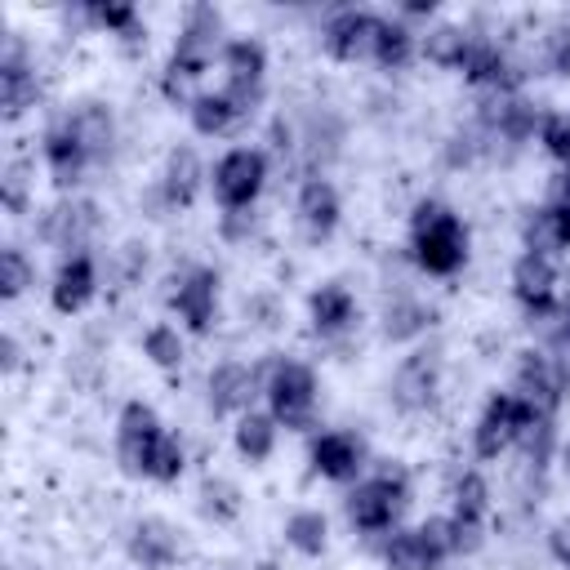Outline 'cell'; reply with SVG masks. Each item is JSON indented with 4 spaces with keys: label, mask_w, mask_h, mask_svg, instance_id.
<instances>
[{
    "label": "cell",
    "mask_w": 570,
    "mask_h": 570,
    "mask_svg": "<svg viewBox=\"0 0 570 570\" xmlns=\"http://www.w3.org/2000/svg\"><path fill=\"white\" fill-rule=\"evenodd\" d=\"M223 49H227V40H223V13L214 4H191L187 18H183V31L174 40V53L165 62V76H160L165 98L191 107V98H196L191 85L209 71L214 58H223Z\"/></svg>",
    "instance_id": "obj_1"
},
{
    "label": "cell",
    "mask_w": 570,
    "mask_h": 570,
    "mask_svg": "<svg viewBox=\"0 0 570 570\" xmlns=\"http://www.w3.org/2000/svg\"><path fill=\"white\" fill-rule=\"evenodd\" d=\"M410 245L414 263L428 276H454L468 263V223L445 205V200H419L410 214Z\"/></svg>",
    "instance_id": "obj_2"
},
{
    "label": "cell",
    "mask_w": 570,
    "mask_h": 570,
    "mask_svg": "<svg viewBox=\"0 0 570 570\" xmlns=\"http://www.w3.org/2000/svg\"><path fill=\"white\" fill-rule=\"evenodd\" d=\"M263 392H267V405H272V419L289 432H307L316 423V374L312 365L303 361H272L267 365V379H263Z\"/></svg>",
    "instance_id": "obj_3"
},
{
    "label": "cell",
    "mask_w": 570,
    "mask_h": 570,
    "mask_svg": "<svg viewBox=\"0 0 570 570\" xmlns=\"http://www.w3.org/2000/svg\"><path fill=\"white\" fill-rule=\"evenodd\" d=\"M405 499H410V476L401 468H383L379 476L356 481L343 508L361 534H379V530L396 525V517L405 512Z\"/></svg>",
    "instance_id": "obj_4"
},
{
    "label": "cell",
    "mask_w": 570,
    "mask_h": 570,
    "mask_svg": "<svg viewBox=\"0 0 570 570\" xmlns=\"http://www.w3.org/2000/svg\"><path fill=\"white\" fill-rule=\"evenodd\" d=\"M530 419H539V410H534L530 401H521L517 392H494V396L485 401L476 428H472V450H476V459H499L508 445H517V436H521V428H525Z\"/></svg>",
    "instance_id": "obj_5"
},
{
    "label": "cell",
    "mask_w": 570,
    "mask_h": 570,
    "mask_svg": "<svg viewBox=\"0 0 570 570\" xmlns=\"http://www.w3.org/2000/svg\"><path fill=\"white\" fill-rule=\"evenodd\" d=\"M267 183V156L258 147H232L214 165V200L227 209H254L258 191Z\"/></svg>",
    "instance_id": "obj_6"
},
{
    "label": "cell",
    "mask_w": 570,
    "mask_h": 570,
    "mask_svg": "<svg viewBox=\"0 0 570 570\" xmlns=\"http://www.w3.org/2000/svg\"><path fill=\"white\" fill-rule=\"evenodd\" d=\"M517 396L530 401L539 414H557V405L570 396V370L561 356L543 347H525L517 356Z\"/></svg>",
    "instance_id": "obj_7"
},
{
    "label": "cell",
    "mask_w": 570,
    "mask_h": 570,
    "mask_svg": "<svg viewBox=\"0 0 570 570\" xmlns=\"http://www.w3.org/2000/svg\"><path fill=\"white\" fill-rule=\"evenodd\" d=\"M169 285H174L169 289V307L187 321V330L191 334H209L214 321H218V272L196 263V267L178 272Z\"/></svg>",
    "instance_id": "obj_8"
},
{
    "label": "cell",
    "mask_w": 570,
    "mask_h": 570,
    "mask_svg": "<svg viewBox=\"0 0 570 570\" xmlns=\"http://www.w3.org/2000/svg\"><path fill=\"white\" fill-rule=\"evenodd\" d=\"M441 392V352H410L401 356L396 374H392V405L401 414H423Z\"/></svg>",
    "instance_id": "obj_9"
},
{
    "label": "cell",
    "mask_w": 570,
    "mask_h": 570,
    "mask_svg": "<svg viewBox=\"0 0 570 570\" xmlns=\"http://www.w3.org/2000/svg\"><path fill=\"white\" fill-rule=\"evenodd\" d=\"M160 414L147 405V401H129L120 410V423H116V459H120V472L125 476H147V454L160 436Z\"/></svg>",
    "instance_id": "obj_10"
},
{
    "label": "cell",
    "mask_w": 570,
    "mask_h": 570,
    "mask_svg": "<svg viewBox=\"0 0 570 570\" xmlns=\"http://www.w3.org/2000/svg\"><path fill=\"white\" fill-rule=\"evenodd\" d=\"M379 27H383V13H370V9H338V13L325 22L321 45H325V53L338 58V62H361V58H374Z\"/></svg>",
    "instance_id": "obj_11"
},
{
    "label": "cell",
    "mask_w": 570,
    "mask_h": 570,
    "mask_svg": "<svg viewBox=\"0 0 570 570\" xmlns=\"http://www.w3.org/2000/svg\"><path fill=\"white\" fill-rule=\"evenodd\" d=\"M36 67L27 62V49L18 36L4 40V53H0V116L4 120H22L31 107H36Z\"/></svg>",
    "instance_id": "obj_12"
},
{
    "label": "cell",
    "mask_w": 570,
    "mask_h": 570,
    "mask_svg": "<svg viewBox=\"0 0 570 570\" xmlns=\"http://www.w3.org/2000/svg\"><path fill=\"white\" fill-rule=\"evenodd\" d=\"M98 232V205L94 200H58L40 214V240L58 245V249H85V240Z\"/></svg>",
    "instance_id": "obj_13"
},
{
    "label": "cell",
    "mask_w": 570,
    "mask_h": 570,
    "mask_svg": "<svg viewBox=\"0 0 570 570\" xmlns=\"http://www.w3.org/2000/svg\"><path fill=\"white\" fill-rule=\"evenodd\" d=\"M294 209H298V227H303V236H307V240H316V245L334 236L338 214H343L334 183H330V178H321V174H307V178H303Z\"/></svg>",
    "instance_id": "obj_14"
},
{
    "label": "cell",
    "mask_w": 570,
    "mask_h": 570,
    "mask_svg": "<svg viewBox=\"0 0 570 570\" xmlns=\"http://www.w3.org/2000/svg\"><path fill=\"white\" fill-rule=\"evenodd\" d=\"M258 396V370L240 365V361H223L209 370V414L227 419V414H249Z\"/></svg>",
    "instance_id": "obj_15"
},
{
    "label": "cell",
    "mask_w": 570,
    "mask_h": 570,
    "mask_svg": "<svg viewBox=\"0 0 570 570\" xmlns=\"http://www.w3.org/2000/svg\"><path fill=\"white\" fill-rule=\"evenodd\" d=\"M365 468V441L356 432H321L312 441V472L325 481H356V472Z\"/></svg>",
    "instance_id": "obj_16"
},
{
    "label": "cell",
    "mask_w": 570,
    "mask_h": 570,
    "mask_svg": "<svg viewBox=\"0 0 570 570\" xmlns=\"http://www.w3.org/2000/svg\"><path fill=\"white\" fill-rule=\"evenodd\" d=\"M94 294H98V267H94V258L89 254H67L58 263V272H53V285H49L53 307L62 316H76V312H85L94 303Z\"/></svg>",
    "instance_id": "obj_17"
},
{
    "label": "cell",
    "mask_w": 570,
    "mask_h": 570,
    "mask_svg": "<svg viewBox=\"0 0 570 570\" xmlns=\"http://www.w3.org/2000/svg\"><path fill=\"white\" fill-rule=\"evenodd\" d=\"M62 120H67V129L76 134V142L85 147V156H89L94 165L111 156V147H116V116H111L107 102L85 98V102H76Z\"/></svg>",
    "instance_id": "obj_18"
},
{
    "label": "cell",
    "mask_w": 570,
    "mask_h": 570,
    "mask_svg": "<svg viewBox=\"0 0 570 570\" xmlns=\"http://www.w3.org/2000/svg\"><path fill=\"white\" fill-rule=\"evenodd\" d=\"M512 294H517V303H521L525 312H534V316L552 312V303H557V267H552V258H543V254H521V258L512 263Z\"/></svg>",
    "instance_id": "obj_19"
},
{
    "label": "cell",
    "mask_w": 570,
    "mask_h": 570,
    "mask_svg": "<svg viewBox=\"0 0 570 570\" xmlns=\"http://www.w3.org/2000/svg\"><path fill=\"white\" fill-rule=\"evenodd\" d=\"M459 71L468 76V85L494 89V94H517V85H521V71L512 67V58L494 40H472V49H468Z\"/></svg>",
    "instance_id": "obj_20"
},
{
    "label": "cell",
    "mask_w": 570,
    "mask_h": 570,
    "mask_svg": "<svg viewBox=\"0 0 570 570\" xmlns=\"http://www.w3.org/2000/svg\"><path fill=\"white\" fill-rule=\"evenodd\" d=\"M129 561L138 570H169L178 561V534L169 521L160 517H142L134 530H129V543H125Z\"/></svg>",
    "instance_id": "obj_21"
},
{
    "label": "cell",
    "mask_w": 570,
    "mask_h": 570,
    "mask_svg": "<svg viewBox=\"0 0 570 570\" xmlns=\"http://www.w3.org/2000/svg\"><path fill=\"white\" fill-rule=\"evenodd\" d=\"M307 316H312V330L321 334V338H338V334H347L352 325H356V298H352V289L347 285H338V281H325L321 289H312V298H307Z\"/></svg>",
    "instance_id": "obj_22"
},
{
    "label": "cell",
    "mask_w": 570,
    "mask_h": 570,
    "mask_svg": "<svg viewBox=\"0 0 570 570\" xmlns=\"http://www.w3.org/2000/svg\"><path fill=\"white\" fill-rule=\"evenodd\" d=\"M539 120L543 116H534V107L525 98H517V94H494L490 102H481V125L490 129V138H503L512 147L525 142Z\"/></svg>",
    "instance_id": "obj_23"
},
{
    "label": "cell",
    "mask_w": 570,
    "mask_h": 570,
    "mask_svg": "<svg viewBox=\"0 0 570 570\" xmlns=\"http://www.w3.org/2000/svg\"><path fill=\"white\" fill-rule=\"evenodd\" d=\"M40 151H45V165H49V174H53V183H58V187H76V183H80V174L94 165V160L85 156V147L76 142V134L67 129V120H53V125L45 129Z\"/></svg>",
    "instance_id": "obj_24"
},
{
    "label": "cell",
    "mask_w": 570,
    "mask_h": 570,
    "mask_svg": "<svg viewBox=\"0 0 570 570\" xmlns=\"http://www.w3.org/2000/svg\"><path fill=\"white\" fill-rule=\"evenodd\" d=\"M521 240H525V254H543V258L570 249V209L557 200L530 209L521 223Z\"/></svg>",
    "instance_id": "obj_25"
},
{
    "label": "cell",
    "mask_w": 570,
    "mask_h": 570,
    "mask_svg": "<svg viewBox=\"0 0 570 570\" xmlns=\"http://www.w3.org/2000/svg\"><path fill=\"white\" fill-rule=\"evenodd\" d=\"M200 178H205V169H200L196 147L178 142V147L165 156V174H160V196H165V205H169V209H187V205L196 200V191H200Z\"/></svg>",
    "instance_id": "obj_26"
},
{
    "label": "cell",
    "mask_w": 570,
    "mask_h": 570,
    "mask_svg": "<svg viewBox=\"0 0 570 570\" xmlns=\"http://www.w3.org/2000/svg\"><path fill=\"white\" fill-rule=\"evenodd\" d=\"M187 116H191V129L196 134H205V138H218V134H232L240 120H249L245 116V107L227 94V89H200L196 98H191V107H187Z\"/></svg>",
    "instance_id": "obj_27"
},
{
    "label": "cell",
    "mask_w": 570,
    "mask_h": 570,
    "mask_svg": "<svg viewBox=\"0 0 570 570\" xmlns=\"http://www.w3.org/2000/svg\"><path fill=\"white\" fill-rule=\"evenodd\" d=\"M379 557H383L387 570H441V561H445V557L419 534V525H414V530H396V534L383 543Z\"/></svg>",
    "instance_id": "obj_28"
},
{
    "label": "cell",
    "mask_w": 570,
    "mask_h": 570,
    "mask_svg": "<svg viewBox=\"0 0 570 570\" xmlns=\"http://www.w3.org/2000/svg\"><path fill=\"white\" fill-rule=\"evenodd\" d=\"M432 321H436V312H432L428 303L401 294V298H392V303L383 307V338H387V343H410V338H419L423 330H432Z\"/></svg>",
    "instance_id": "obj_29"
},
{
    "label": "cell",
    "mask_w": 570,
    "mask_h": 570,
    "mask_svg": "<svg viewBox=\"0 0 570 570\" xmlns=\"http://www.w3.org/2000/svg\"><path fill=\"white\" fill-rule=\"evenodd\" d=\"M472 40H476V36H472L468 27H459V22H436V27H428V36L419 40V49H423V58L436 62V67H463Z\"/></svg>",
    "instance_id": "obj_30"
},
{
    "label": "cell",
    "mask_w": 570,
    "mask_h": 570,
    "mask_svg": "<svg viewBox=\"0 0 570 570\" xmlns=\"http://www.w3.org/2000/svg\"><path fill=\"white\" fill-rule=\"evenodd\" d=\"M223 71H227V85H263V76H267V49L258 40H249V36H236L223 49Z\"/></svg>",
    "instance_id": "obj_31"
},
{
    "label": "cell",
    "mask_w": 570,
    "mask_h": 570,
    "mask_svg": "<svg viewBox=\"0 0 570 570\" xmlns=\"http://www.w3.org/2000/svg\"><path fill=\"white\" fill-rule=\"evenodd\" d=\"M276 419L272 414H258V410H249V414H240L236 419V450H240V459H249V463H263V459H272V450H276Z\"/></svg>",
    "instance_id": "obj_32"
},
{
    "label": "cell",
    "mask_w": 570,
    "mask_h": 570,
    "mask_svg": "<svg viewBox=\"0 0 570 570\" xmlns=\"http://www.w3.org/2000/svg\"><path fill=\"white\" fill-rule=\"evenodd\" d=\"M285 543H289L294 552H303V557H321V552L330 548V521H325V512L298 508V512L285 521Z\"/></svg>",
    "instance_id": "obj_33"
},
{
    "label": "cell",
    "mask_w": 570,
    "mask_h": 570,
    "mask_svg": "<svg viewBox=\"0 0 570 570\" xmlns=\"http://www.w3.org/2000/svg\"><path fill=\"white\" fill-rule=\"evenodd\" d=\"M410 58H414V31L401 18H383L379 40H374V62L383 71H401Z\"/></svg>",
    "instance_id": "obj_34"
},
{
    "label": "cell",
    "mask_w": 570,
    "mask_h": 570,
    "mask_svg": "<svg viewBox=\"0 0 570 570\" xmlns=\"http://www.w3.org/2000/svg\"><path fill=\"white\" fill-rule=\"evenodd\" d=\"M85 13H89V22H98L107 36H120L125 45L147 40V27H142V18H138V9L125 4V0H116V4H89Z\"/></svg>",
    "instance_id": "obj_35"
},
{
    "label": "cell",
    "mask_w": 570,
    "mask_h": 570,
    "mask_svg": "<svg viewBox=\"0 0 570 570\" xmlns=\"http://www.w3.org/2000/svg\"><path fill=\"white\" fill-rule=\"evenodd\" d=\"M200 517L214 521V525L236 521V517H240V490H236V481H227V476H205V481H200Z\"/></svg>",
    "instance_id": "obj_36"
},
{
    "label": "cell",
    "mask_w": 570,
    "mask_h": 570,
    "mask_svg": "<svg viewBox=\"0 0 570 570\" xmlns=\"http://www.w3.org/2000/svg\"><path fill=\"white\" fill-rule=\"evenodd\" d=\"M31 285H36L31 258H27L18 245H4V249H0V298L13 303V298H22Z\"/></svg>",
    "instance_id": "obj_37"
},
{
    "label": "cell",
    "mask_w": 570,
    "mask_h": 570,
    "mask_svg": "<svg viewBox=\"0 0 570 570\" xmlns=\"http://www.w3.org/2000/svg\"><path fill=\"white\" fill-rule=\"evenodd\" d=\"M0 205H4L13 218H22V214L31 209V165H27L22 156H13V160L4 165V174H0Z\"/></svg>",
    "instance_id": "obj_38"
},
{
    "label": "cell",
    "mask_w": 570,
    "mask_h": 570,
    "mask_svg": "<svg viewBox=\"0 0 570 570\" xmlns=\"http://www.w3.org/2000/svg\"><path fill=\"white\" fill-rule=\"evenodd\" d=\"M183 468H187L183 441H178V436L165 428V432L156 436L151 454H147V476H151V481H178V476H183Z\"/></svg>",
    "instance_id": "obj_39"
},
{
    "label": "cell",
    "mask_w": 570,
    "mask_h": 570,
    "mask_svg": "<svg viewBox=\"0 0 570 570\" xmlns=\"http://www.w3.org/2000/svg\"><path fill=\"white\" fill-rule=\"evenodd\" d=\"M142 356L156 365V370H178L183 365V338H178V330L174 325H151L147 334H142Z\"/></svg>",
    "instance_id": "obj_40"
},
{
    "label": "cell",
    "mask_w": 570,
    "mask_h": 570,
    "mask_svg": "<svg viewBox=\"0 0 570 570\" xmlns=\"http://www.w3.org/2000/svg\"><path fill=\"white\" fill-rule=\"evenodd\" d=\"M485 512H490V485H485V476L481 472H463L454 481V517L485 521Z\"/></svg>",
    "instance_id": "obj_41"
},
{
    "label": "cell",
    "mask_w": 570,
    "mask_h": 570,
    "mask_svg": "<svg viewBox=\"0 0 570 570\" xmlns=\"http://www.w3.org/2000/svg\"><path fill=\"white\" fill-rule=\"evenodd\" d=\"M539 142H543V151L552 160L570 165V111H548L539 120Z\"/></svg>",
    "instance_id": "obj_42"
},
{
    "label": "cell",
    "mask_w": 570,
    "mask_h": 570,
    "mask_svg": "<svg viewBox=\"0 0 570 570\" xmlns=\"http://www.w3.org/2000/svg\"><path fill=\"white\" fill-rule=\"evenodd\" d=\"M543 58L557 76H570V22H552L543 36Z\"/></svg>",
    "instance_id": "obj_43"
},
{
    "label": "cell",
    "mask_w": 570,
    "mask_h": 570,
    "mask_svg": "<svg viewBox=\"0 0 570 570\" xmlns=\"http://www.w3.org/2000/svg\"><path fill=\"white\" fill-rule=\"evenodd\" d=\"M419 534H423L441 557H454V521H450V517H428V521L419 525Z\"/></svg>",
    "instance_id": "obj_44"
},
{
    "label": "cell",
    "mask_w": 570,
    "mask_h": 570,
    "mask_svg": "<svg viewBox=\"0 0 570 570\" xmlns=\"http://www.w3.org/2000/svg\"><path fill=\"white\" fill-rule=\"evenodd\" d=\"M142 267H147V245H138V240L120 245V281H138Z\"/></svg>",
    "instance_id": "obj_45"
},
{
    "label": "cell",
    "mask_w": 570,
    "mask_h": 570,
    "mask_svg": "<svg viewBox=\"0 0 570 570\" xmlns=\"http://www.w3.org/2000/svg\"><path fill=\"white\" fill-rule=\"evenodd\" d=\"M548 552H552L557 566L570 570V521H557V525L548 530Z\"/></svg>",
    "instance_id": "obj_46"
},
{
    "label": "cell",
    "mask_w": 570,
    "mask_h": 570,
    "mask_svg": "<svg viewBox=\"0 0 570 570\" xmlns=\"http://www.w3.org/2000/svg\"><path fill=\"white\" fill-rule=\"evenodd\" d=\"M254 232V209H227L223 214V236L227 240H240V236H249Z\"/></svg>",
    "instance_id": "obj_47"
},
{
    "label": "cell",
    "mask_w": 570,
    "mask_h": 570,
    "mask_svg": "<svg viewBox=\"0 0 570 570\" xmlns=\"http://www.w3.org/2000/svg\"><path fill=\"white\" fill-rule=\"evenodd\" d=\"M18 365H22V347H18V338H13V334H4V338H0V370H4V374H13Z\"/></svg>",
    "instance_id": "obj_48"
},
{
    "label": "cell",
    "mask_w": 570,
    "mask_h": 570,
    "mask_svg": "<svg viewBox=\"0 0 570 570\" xmlns=\"http://www.w3.org/2000/svg\"><path fill=\"white\" fill-rule=\"evenodd\" d=\"M401 13H405V18H423V13H436V0H428V4H423V0H414V4H405Z\"/></svg>",
    "instance_id": "obj_49"
},
{
    "label": "cell",
    "mask_w": 570,
    "mask_h": 570,
    "mask_svg": "<svg viewBox=\"0 0 570 570\" xmlns=\"http://www.w3.org/2000/svg\"><path fill=\"white\" fill-rule=\"evenodd\" d=\"M557 205L570 209V169H566V178H561V187H557Z\"/></svg>",
    "instance_id": "obj_50"
},
{
    "label": "cell",
    "mask_w": 570,
    "mask_h": 570,
    "mask_svg": "<svg viewBox=\"0 0 570 570\" xmlns=\"http://www.w3.org/2000/svg\"><path fill=\"white\" fill-rule=\"evenodd\" d=\"M561 472L570 476V441H566V450H561Z\"/></svg>",
    "instance_id": "obj_51"
},
{
    "label": "cell",
    "mask_w": 570,
    "mask_h": 570,
    "mask_svg": "<svg viewBox=\"0 0 570 570\" xmlns=\"http://www.w3.org/2000/svg\"><path fill=\"white\" fill-rule=\"evenodd\" d=\"M561 334H566V343H570V307H566V325H561Z\"/></svg>",
    "instance_id": "obj_52"
},
{
    "label": "cell",
    "mask_w": 570,
    "mask_h": 570,
    "mask_svg": "<svg viewBox=\"0 0 570 570\" xmlns=\"http://www.w3.org/2000/svg\"><path fill=\"white\" fill-rule=\"evenodd\" d=\"M254 570H276V566H272V561H263V566H254Z\"/></svg>",
    "instance_id": "obj_53"
}]
</instances>
